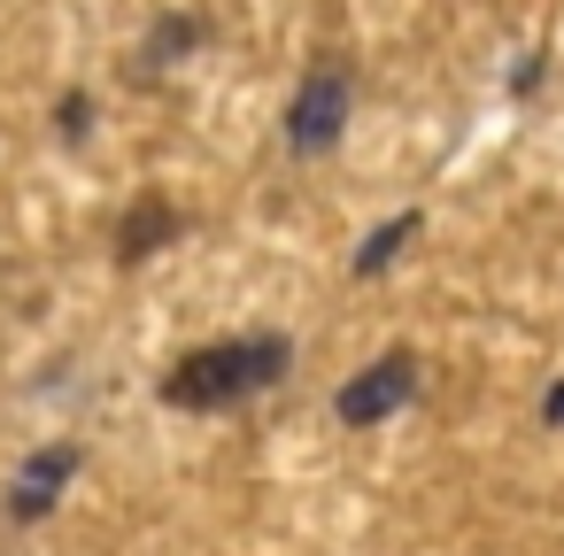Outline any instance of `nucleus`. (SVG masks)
Returning <instances> with one entry per match:
<instances>
[{
  "instance_id": "nucleus-1",
  "label": "nucleus",
  "mask_w": 564,
  "mask_h": 556,
  "mask_svg": "<svg viewBox=\"0 0 564 556\" xmlns=\"http://www.w3.org/2000/svg\"><path fill=\"white\" fill-rule=\"evenodd\" d=\"M294 363V348L279 332H248V340H209L194 356H178L163 371V402L171 410H225V402H248L263 386H279Z\"/></svg>"
},
{
  "instance_id": "nucleus-2",
  "label": "nucleus",
  "mask_w": 564,
  "mask_h": 556,
  "mask_svg": "<svg viewBox=\"0 0 564 556\" xmlns=\"http://www.w3.org/2000/svg\"><path fill=\"white\" fill-rule=\"evenodd\" d=\"M348 109H356L348 70H340V63H317V70L294 86V101H286V148H294V155H325V148H340Z\"/></svg>"
},
{
  "instance_id": "nucleus-3",
  "label": "nucleus",
  "mask_w": 564,
  "mask_h": 556,
  "mask_svg": "<svg viewBox=\"0 0 564 556\" xmlns=\"http://www.w3.org/2000/svg\"><path fill=\"white\" fill-rule=\"evenodd\" d=\"M410 394H417V356L394 348V356H379L371 371H356V379L333 394V410H340V425H379V417H394Z\"/></svg>"
},
{
  "instance_id": "nucleus-4",
  "label": "nucleus",
  "mask_w": 564,
  "mask_h": 556,
  "mask_svg": "<svg viewBox=\"0 0 564 556\" xmlns=\"http://www.w3.org/2000/svg\"><path fill=\"white\" fill-rule=\"evenodd\" d=\"M70 471H78V440H47V448H32L24 471L9 479V517H17V525H40V517L63 502Z\"/></svg>"
},
{
  "instance_id": "nucleus-5",
  "label": "nucleus",
  "mask_w": 564,
  "mask_h": 556,
  "mask_svg": "<svg viewBox=\"0 0 564 556\" xmlns=\"http://www.w3.org/2000/svg\"><path fill=\"white\" fill-rule=\"evenodd\" d=\"M163 240H178V209H171L163 194H140L132 217L117 225V263H148Z\"/></svg>"
},
{
  "instance_id": "nucleus-6",
  "label": "nucleus",
  "mask_w": 564,
  "mask_h": 556,
  "mask_svg": "<svg viewBox=\"0 0 564 556\" xmlns=\"http://www.w3.org/2000/svg\"><path fill=\"white\" fill-rule=\"evenodd\" d=\"M417 232H425V217H417V209L387 217V225H379V232H371V240L356 248V279H379V271H387V263H394V255H402V248L417 240Z\"/></svg>"
},
{
  "instance_id": "nucleus-7",
  "label": "nucleus",
  "mask_w": 564,
  "mask_h": 556,
  "mask_svg": "<svg viewBox=\"0 0 564 556\" xmlns=\"http://www.w3.org/2000/svg\"><path fill=\"white\" fill-rule=\"evenodd\" d=\"M202 40V24H186V17H163L155 24V40H148V63H171V55H186Z\"/></svg>"
},
{
  "instance_id": "nucleus-8",
  "label": "nucleus",
  "mask_w": 564,
  "mask_h": 556,
  "mask_svg": "<svg viewBox=\"0 0 564 556\" xmlns=\"http://www.w3.org/2000/svg\"><path fill=\"white\" fill-rule=\"evenodd\" d=\"M86 117H94L86 94H70V101H63V140H86Z\"/></svg>"
},
{
  "instance_id": "nucleus-9",
  "label": "nucleus",
  "mask_w": 564,
  "mask_h": 556,
  "mask_svg": "<svg viewBox=\"0 0 564 556\" xmlns=\"http://www.w3.org/2000/svg\"><path fill=\"white\" fill-rule=\"evenodd\" d=\"M549 425H564V386H556V394H549Z\"/></svg>"
}]
</instances>
